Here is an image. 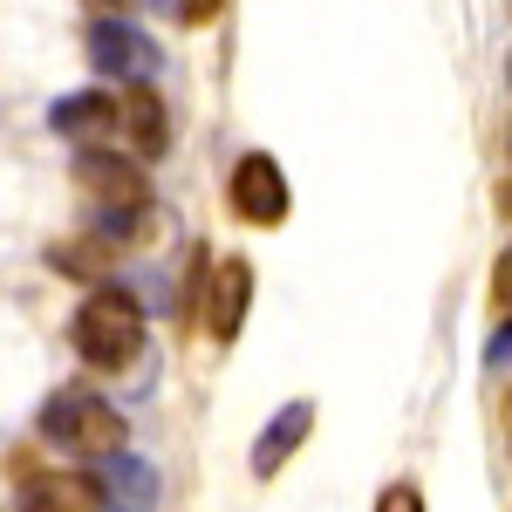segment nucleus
<instances>
[{"instance_id":"obj_7","label":"nucleus","mask_w":512,"mask_h":512,"mask_svg":"<svg viewBox=\"0 0 512 512\" xmlns=\"http://www.w3.org/2000/svg\"><path fill=\"white\" fill-rule=\"evenodd\" d=\"M14 478H21V512H103L110 499H103V485H96V472H28V465H14Z\"/></svg>"},{"instance_id":"obj_16","label":"nucleus","mask_w":512,"mask_h":512,"mask_svg":"<svg viewBox=\"0 0 512 512\" xmlns=\"http://www.w3.org/2000/svg\"><path fill=\"white\" fill-rule=\"evenodd\" d=\"M485 362H512V315H506V328L485 342Z\"/></svg>"},{"instance_id":"obj_14","label":"nucleus","mask_w":512,"mask_h":512,"mask_svg":"<svg viewBox=\"0 0 512 512\" xmlns=\"http://www.w3.org/2000/svg\"><path fill=\"white\" fill-rule=\"evenodd\" d=\"M376 512H424V492H417V485H410V478H396L390 492H383V499H376Z\"/></svg>"},{"instance_id":"obj_9","label":"nucleus","mask_w":512,"mask_h":512,"mask_svg":"<svg viewBox=\"0 0 512 512\" xmlns=\"http://www.w3.org/2000/svg\"><path fill=\"white\" fill-rule=\"evenodd\" d=\"M117 130L130 137L137 164H144V158H164V151H171V117H164V103H158V89H151V82H130V89H123Z\"/></svg>"},{"instance_id":"obj_19","label":"nucleus","mask_w":512,"mask_h":512,"mask_svg":"<svg viewBox=\"0 0 512 512\" xmlns=\"http://www.w3.org/2000/svg\"><path fill=\"white\" fill-rule=\"evenodd\" d=\"M506 424H512V390H506Z\"/></svg>"},{"instance_id":"obj_18","label":"nucleus","mask_w":512,"mask_h":512,"mask_svg":"<svg viewBox=\"0 0 512 512\" xmlns=\"http://www.w3.org/2000/svg\"><path fill=\"white\" fill-rule=\"evenodd\" d=\"M96 7H103V14H130L137 0H96Z\"/></svg>"},{"instance_id":"obj_2","label":"nucleus","mask_w":512,"mask_h":512,"mask_svg":"<svg viewBox=\"0 0 512 512\" xmlns=\"http://www.w3.org/2000/svg\"><path fill=\"white\" fill-rule=\"evenodd\" d=\"M35 431L48 437L55 451H69V458H110V451H123V444H130L123 410L110 403V396L82 390V383H69V390H55L48 403H41Z\"/></svg>"},{"instance_id":"obj_8","label":"nucleus","mask_w":512,"mask_h":512,"mask_svg":"<svg viewBox=\"0 0 512 512\" xmlns=\"http://www.w3.org/2000/svg\"><path fill=\"white\" fill-rule=\"evenodd\" d=\"M308 431H315V403H308V396L280 403L274 417H267V431L253 437V458H246L253 478H280V472H287V458L308 444Z\"/></svg>"},{"instance_id":"obj_13","label":"nucleus","mask_w":512,"mask_h":512,"mask_svg":"<svg viewBox=\"0 0 512 512\" xmlns=\"http://www.w3.org/2000/svg\"><path fill=\"white\" fill-rule=\"evenodd\" d=\"M492 315H512V246L492 260Z\"/></svg>"},{"instance_id":"obj_1","label":"nucleus","mask_w":512,"mask_h":512,"mask_svg":"<svg viewBox=\"0 0 512 512\" xmlns=\"http://www.w3.org/2000/svg\"><path fill=\"white\" fill-rule=\"evenodd\" d=\"M69 349L89 362V369H130L137 355H144V301L130 294V287H110V280H96L89 294H82V308L69 315Z\"/></svg>"},{"instance_id":"obj_15","label":"nucleus","mask_w":512,"mask_h":512,"mask_svg":"<svg viewBox=\"0 0 512 512\" xmlns=\"http://www.w3.org/2000/svg\"><path fill=\"white\" fill-rule=\"evenodd\" d=\"M219 14H226V0H178V21L185 28H212Z\"/></svg>"},{"instance_id":"obj_5","label":"nucleus","mask_w":512,"mask_h":512,"mask_svg":"<svg viewBox=\"0 0 512 512\" xmlns=\"http://www.w3.org/2000/svg\"><path fill=\"white\" fill-rule=\"evenodd\" d=\"M226 198H233V212L246 226H287V212H294V192H287V171H280L267 151H246L233 164V178H226Z\"/></svg>"},{"instance_id":"obj_6","label":"nucleus","mask_w":512,"mask_h":512,"mask_svg":"<svg viewBox=\"0 0 512 512\" xmlns=\"http://www.w3.org/2000/svg\"><path fill=\"white\" fill-rule=\"evenodd\" d=\"M76 185L103 212H137V205H151V178H144V164L137 158H117V151H103V144H82L76 151Z\"/></svg>"},{"instance_id":"obj_10","label":"nucleus","mask_w":512,"mask_h":512,"mask_svg":"<svg viewBox=\"0 0 512 512\" xmlns=\"http://www.w3.org/2000/svg\"><path fill=\"white\" fill-rule=\"evenodd\" d=\"M48 130L69 137V144H103V137L117 130V103H110L103 89H76V96H62V103L48 110Z\"/></svg>"},{"instance_id":"obj_17","label":"nucleus","mask_w":512,"mask_h":512,"mask_svg":"<svg viewBox=\"0 0 512 512\" xmlns=\"http://www.w3.org/2000/svg\"><path fill=\"white\" fill-rule=\"evenodd\" d=\"M499 219H512V178L499 185Z\"/></svg>"},{"instance_id":"obj_11","label":"nucleus","mask_w":512,"mask_h":512,"mask_svg":"<svg viewBox=\"0 0 512 512\" xmlns=\"http://www.w3.org/2000/svg\"><path fill=\"white\" fill-rule=\"evenodd\" d=\"M96 485H103V499H123V506H151L158 499V472L144 458H130V451L96 458Z\"/></svg>"},{"instance_id":"obj_3","label":"nucleus","mask_w":512,"mask_h":512,"mask_svg":"<svg viewBox=\"0 0 512 512\" xmlns=\"http://www.w3.org/2000/svg\"><path fill=\"white\" fill-rule=\"evenodd\" d=\"M82 48H89V69L103 82H151L158 76V48H151V35L144 28H130L123 14H96L89 21V35H82Z\"/></svg>"},{"instance_id":"obj_12","label":"nucleus","mask_w":512,"mask_h":512,"mask_svg":"<svg viewBox=\"0 0 512 512\" xmlns=\"http://www.w3.org/2000/svg\"><path fill=\"white\" fill-rule=\"evenodd\" d=\"M110 260H117V246H103V239L89 233V239H55L48 246V267L55 274H69V280H110Z\"/></svg>"},{"instance_id":"obj_4","label":"nucleus","mask_w":512,"mask_h":512,"mask_svg":"<svg viewBox=\"0 0 512 512\" xmlns=\"http://www.w3.org/2000/svg\"><path fill=\"white\" fill-rule=\"evenodd\" d=\"M246 308H253V260L246 253H226V260H212V274H205V294H198V321H205V335L226 349L239 342V328H246Z\"/></svg>"}]
</instances>
